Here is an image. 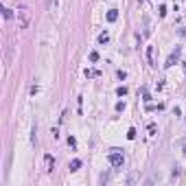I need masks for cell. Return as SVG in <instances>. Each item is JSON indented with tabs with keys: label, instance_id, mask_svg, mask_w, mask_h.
I'll list each match as a JSON object with an SVG mask.
<instances>
[{
	"label": "cell",
	"instance_id": "9c48e42d",
	"mask_svg": "<svg viewBox=\"0 0 186 186\" xmlns=\"http://www.w3.org/2000/svg\"><path fill=\"white\" fill-rule=\"evenodd\" d=\"M116 94H118V97H125V94H127V88H125V86L116 88Z\"/></svg>",
	"mask_w": 186,
	"mask_h": 186
},
{
	"label": "cell",
	"instance_id": "5bb4252c",
	"mask_svg": "<svg viewBox=\"0 0 186 186\" xmlns=\"http://www.w3.org/2000/svg\"><path fill=\"white\" fill-rule=\"evenodd\" d=\"M184 68H186V64H184Z\"/></svg>",
	"mask_w": 186,
	"mask_h": 186
},
{
	"label": "cell",
	"instance_id": "4fadbf2b",
	"mask_svg": "<svg viewBox=\"0 0 186 186\" xmlns=\"http://www.w3.org/2000/svg\"><path fill=\"white\" fill-rule=\"evenodd\" d=\"M68 144H70V147H77V140H75V138L70 136V138H68Z\"/></svg>",
	"mask_w": 186,
	"mask_h": 186
},
{
	"label": "cell",
	"instance_id": "6da1fadb",
	"mask_svg": "<svg viewBox=\"0 0 186 186\" xmlns=\"http://www.w3.org/2000/svg\"><path fill=\"white\" fill-rule=\"evenodd\" d=\"M18 24H20V29H26V26H29V9L26 7H20L18 9Z\"/></svg>",
	"mask_w": 186,
	"mask_h": 186
},
{
	"label": "cell",
	"instance_id": "ba28073f",
	"mask_svg": "<svg viewBox=\"0 0 186 186\" xmlns=\"http://www.w3.org/2000/svg\"><path fill=\"white\" fill-rule=\"evenodd\" d=\"M77 169H81V160H72L70 162V171H77Z\"/></svg>",
	"mask_w": 186,
	"mask_h": 186
},
{
	"label": "cell",
	"instance_id": "30bf717a",
	"mask_svg": "<svg viewBox=\"0 0 186 186\" xmlns=\"http://www.w3.org/2000/svg\"><path fill=\"white\" fill-rule=\"evenodd\" d=\"M86 77L92 79V77H99V70H86Z\"/></svg>",
	"mask_w": 186,
	"mask_h": 186
},
{
	"label": "cell",
	"instance_id": "8992f818",
	"mask_svg": "<svg viewBox=\"0 0 186 186\" xmlns=\"http://www.w3.org/2000/svg\"><path fill=\"white\" fill-rule=\"evenodd\" d=\"M108 42H110V33L103 31V33L99 35V44H108Z\"/></svg>",
	"mask_w": 186,
	"mask_h": 186
},
{
	"label": "cell",
	"instance_id": "3957f363",
	"mask_svg": "<svg viewBox=\"0 0 186 186\" xmlns=\"http://www.w3.org/2000/svg\"><path fill=\"white\" fill-rule=\"evenodd\" d=\"M177 59H180V48H175L173 53H171V55H169V59H166V64H164V66H166V68H171V66H173V64H175Z\"/></svg>",
	"mask_w": 186,
	"mask_h": 186
},
{
	"label": "cell",
	"instance_id": "52a82bcc",
	"mask_svg": "<svg viewBox=\"0 0 186 186\" xmlns=\"http://www.w3.org/2000/svg\"><path fill=\"white\" fill-rule=\"evenodd\" d=\"M147 61L153 66V46H149V48H147Z\"/></svg>",
	"mask_w": 186,
	"mask_h": 186
},
{
	"label": "cell",
	"instance_id": "7a4b0ae2",
	"mask_svg": "<svg viewBox=\"0 0 186 186\" xmlns=\"http://www.w3.org/2000/svg\"><path fill=\"white\" fill-rule=\"evenodd\" d=\"M110 164H112V166H123V153L112 151V153H110Z\"/></svg>",
	"mask_w": 186,
	"mask_h": 186
},
{
	"label": "cell",
	"instance_id": "7c38bea8",
	"mask_svg": "<svg viewBox=\"0 0 186 186\" xmlns=\"http://www.w3.org/2000/svg\"><path fill=\"white\" fill-rule=\"evenodd\" d=\"M90 61H99V53H97V50L90 53Z\"/></svg>",
	"mask_w": 186,
	"mask_h": 186
},
{
	"label": "cell",
	"instance_id": "5b68a950",
	"mask_svg": "<svg viewBox=\"0 0 186 186\" xmlns=\"http://www.w3.org/2000/svg\"><path fill=\"white\" fill-rule=\"evenodd\" d=\"M116 20H118V11H116V9L108 11V22H116Z\"/></svg>",
	"mask_w": 186,
	"mask_h": 186
},
{
	"label": "cell",
	"instance_id": "8fae6325",
	"mask_svg": "<svg viewBox=\"0 0 186 186\" xmlns=\"http://www.w3.org/2000/svg\"><path fill=\"white\" fill-rule=\"evenodd\" d=\"M127 138H129V140H134V138H136V129H134V127L127 131Z\"/></svg>",
	"mask_w": 186,
	"mask_h": 186
},
{
	"label": "cell",
	"instance_id": "277c9868",
	"mask_svg": "<svg viewBox=\"0 0 186 186\" xmlns=\"http://www.w3.org/2000/svg\"><path fill=\"white\" fill-rule=\"evenodd\" d=\"M53 169H55V160H53V155H44V171L50 173Z\"/></svg>",
	"mask_w": 186,
	"mask_h": 186
}]
</instances>
